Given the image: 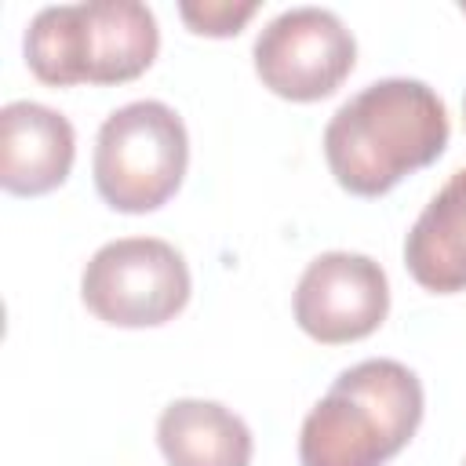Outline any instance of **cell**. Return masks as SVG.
I'll return each instance as SVG.
<instances>
[{
  "label": "cell",
  "instance_id": "cell-1",
  "mask_svg": "<svg viewBox=\"0 0 466 466\" xmlns=\"http://www.w3.org/2000/svg\"><path fill=\"white\" fill-rule=\"evenodd\" d=\"M451 124L441 95L411 76H386L342 102L324 127V160L353 197H382L404 175L430 167Z\"/></svg>",
  "mask_w": 466,
  "mask_h": 466
},
{
  "label": "cell",
  "instance_id": "cell-2",
  "mask_svg": "<svg viewBox=\"0 0 466 466\" xmlns=\"http://www.w3.org/2000/svg\"><path fill=\"white\" fill-rule=\"evenodd\" d=\"M419 375L390 357L360 360L328 386L299 433L302 466H386L419 430Z\"/></svg>",
  "mask_w": 466,
  "mask_h": 466
},
{
  "label": "cell",
  "instance_id": "cell-3",
  "mask_svg": "<svg viewBox=\"0 0 466 466\" xmlns=\"http://www.w3.org/2000/svg\"><path fill=\"white\" fill-rule=\"evenodd\" d=\"M22 51L29 73L51 87L127 84L153 66L160 29L138 0L55 4L29 18Z\"/></svg>",
  "mask_w": 466,
  "mask_h": 466
},
{
  "label": "cell",
  "instance_id": "cell-4",
  "mask_svg": "<svg viewBox=\"0 0 466 466\" xmlns=\"http://www.w3.org/2000/svg\"><path fill=\"white\" fill-rule=\"evenodd\" d=\"M189 167V135L182 116L157 98L113 109L95 138L91 175L98 197L124 215L164 208Z\"/></svg>",
  "mask_w": 466,
  "mask_h": 466
},
{
  "label": "cell",
  "instance_id": "cell-5",
  "mask_svg": "<svg viewBox=\"0 0 466 466\" xmlns=\"http://www.w3.org/2000/svg\"><path fill=\"white\" fill-rule=\"evenodd\" d=\"M193 280L182 251L160 237H120L102 244L84 273V306L113 328H157L178 317Z\"/></svg>",
  "mask_w": 466,
  "mask_h": 466
},
{
  "label": "cell",
  "instance_id": "cell-6",
  "mask_svg": "<svg viewBox=\"0 0 466 466\" xmlns=\"http://www.w3.org/2000/svg\"><path fill=\"white\" fill-rule=\"evenodd\" d=\"M258 80L288 102L328 98L357 62V40L328 7H288L269 18L251 47Z\"/></svg>",
  "mask_w": 466,
  "mask_h": 466
},
{
  "label": "cell",
  "instance_id": "cell-7",
  "mask_svg": "<svg viewBox=\"0 0 466 466\" xmlns=\"http://www.w3.org/2000/svg\"><path fill=\"white\" fill-rule=\"evenodd\" d=\"M291 309L295 324L324 346L368 339L390 313L386 269L360 251H324L302 269Z\"/></svg>",
  "mask_w": 466,
  "mask_h": 466
},
{
  "label": "cell",
  "instance_id": "cell-8",
  "mask_svg": "<svg viewBox=\"0 0 466 466\" xmlns=\"http://www.w3.org/2000/svg\"><path fill=\"white\" fill-rule=\"evenodd\" d=\"M76 160L73 124L44 102H7L0 109V186L15 197L58 189Z\"/></svg>",
  "mask_w": 466,
  "mask_h": 466
},
{
  "label": "cell",
  "instance_id": "cell-9",
  "mask_svg": "<svg viewBox=\"0 0 466 466\" xmlns=\"http://www.w3.org/2000/svg\"><path fill=\"white\" fill-rule=\"evenodd\" d=\"M404 266L433 295L466 291V167H459L422 208L404 237Z\"/></svg>",
  "mask_w": 466,
  "mask_h": 466
},
{
  "label": "cell",
  "instance_id": "cell-10",
  "mask_svg": "<svg viewBox=\"0 0 466 466\" xmlns=\"http://www.w3.org/2000/svg\"><path fill=\"white\" fill-rule=\"evenodd\" d=\"M157 444L167 466H251L248 422L218 400L182 397L157 419Z\"/></svg>",
  "mask_w": 466,
  "mask_h": 466
},
{
  "label": "cell",
  "instance_id": "cell-11",
  "mask_svg": "<svg viewBox=\"0 0 466 466\" xmlns=\"http://www.w3.org/2000/svg\"><path fill=\"white\" fill-rule=\"evenodd\" d=\"M258 11L255 0H244V4H229V0H204V4H178V15L182 22L200 33V36H237L244 29V22Z\"/></svg>",
  "mask_w": 466,
  "mask_h": 466
},
{
  "label": "cell",
  "instance_id": "cell-12",
  "mask_svg": "<svg viewBox=\"0 0 466 466\" xmlns=\"http://www.w3.org/2000/svg\"><path fill=\"white\" fill-rule=\"evenodd\" d=\"M462 116H466V95H462Z\"/></svg>",
  "mask_w": 466,
  "mask_h": 466
},
{
  "label": "cell",
  "instance_id": "cell-13",
  "mask_svg": "<svg viewBox=\"0 0 466 466\" xmlns=\"http://www.w3.org/2000/svg\"><path fill=\"white\" fill-rule=\"evenodd\" d=\"M459 11H462V15H466V4H459Z\"/></svg>",
  "mask_w": 466,
  "mask_h": 466
},
{
  "label": "cell",
  "instance_id": "cell-14",
  "mask_svg": "<svg viewBox=\"0 0 466 466\" xmlns=\"http://www.w3.org/2000/svg\"><path fill=\"white\" fill-rule=\"evenodd\" d=\"M462 466H466V462H462Z\"/></svg>",
  "mask_w": 466,
  "mask_h": 466
}]
</instances>
